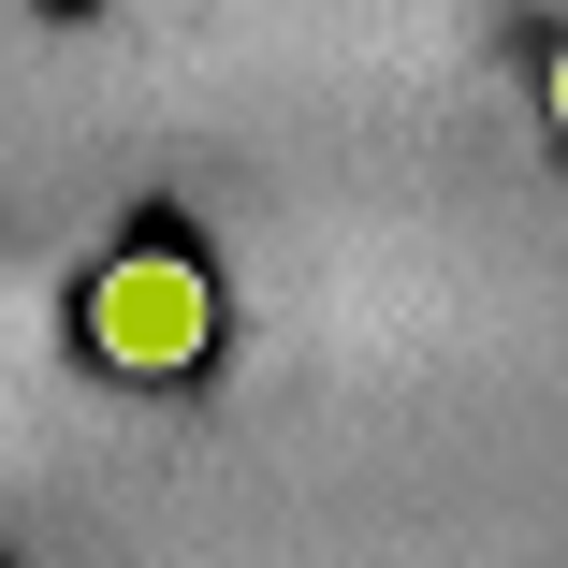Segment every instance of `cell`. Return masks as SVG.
Wrapping results in <instances>:
<instances>
[{
    "instance_id": "obj_1",
    "label": "cell",
    "mask_w": 568,
    "mask_h": 568,
    "mask_svg": "<svg viewBox=\"0 0 568 568\" xmlns=\"http://www.w3.org/2000/svg\"><path fill=\"white\" fill-rule=\"evenodd\" d=\"M88 351L118 365V379H190L204 351H219V277L190 263V248H118L88 277Z\"/></svg>"
},
{
    "instance_id": "obj_2",
    "label": "cell",
    "mask_w": 568,
    "mask_h": 568,
    "mask_svg": "<svg viewBox=\"0 0 568 568\" xmlns=\"http://www.w3.org/2000/svg\"><path fill=\"white\" fill-rule=\"evenodd\" d=\"M539 118H554V132H568V44H554V59H539Z\"/></svg>"
}]
</instances>
